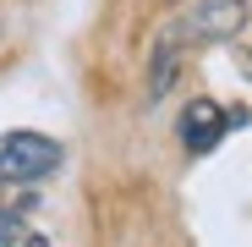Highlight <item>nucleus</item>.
Listing matches in <instances>:
<instances>
[{
    "label": "nucleus",
    "mask_w": 252,
    "mask_h": 247,
    "mask_svg": "<svg viewBox=\"0 0 252 247\" xmlns=\"http://www.w3.org/2000/svg\"><path fill=\"white\" fill-rule=\"evenodd\" d=\"M61 171V143L44 132H6L0 138V181L11 187H33Z\"/></svg>",
    "instance_id": "nucleus-1"
},
{
    "label": "nucleus",
    "mask_w": 252,
    "mask_h": 247,
    "mask_svg": "<svg viewBox=\"0 0 252 247\" xmlns=\"http://www.w3.org/2000/svg\"><path fill=\"white\" fill-rule=\"evenodd\" d=\"M176 71H181V44H176V33H164L159 44H154V66H148V99H154V105L170 94Z\"/></svg>",
    "instance_id": "nucleus-4"
},
{
    "label": "nucleus",
    "mask_w": 252,
    "mask_h": 247,
    "mask_svg": "<svg viewBox=\"0 0 252 247\" xmlns=\"http://www.w3.org/2000/svg\"><path fill=\"white\" fill-rule=\"evenodd\" d=\"M230 121H241V110L230 115V110H220L214 99H192V105H187V115H181V143H187L192 154H208V148L225 138Z\"/></svg>",
    "instance_id": "nucleus-3"
},
{
    "label": "nucleus",
    "mask_w": 252,
    "mask_h": 247,
    "mask_svg": "<svg viewBox=\"0 0 252 247\" xmlns=\"http://www.w3.org/2000/svg\"><path fill=\"white\" fill-rule=\"evenodd\" d=\"M22 242H28V247H50V242H44V236H22Z\"/></svg>",
    "instance_id": "nucleus-6"
},
{
    "label": "nucleus",
    "mask_w": 252,
    "mask_h": 247,
    "mask_svg": "<svg viewBox=\"0 0 252 247\" xmlns=\"http://www.w3.org/2000/svg\"><path fill=\"white\" fill-rule=\"evenodd\" d=\"M17 242H22V220L11 209H0V247H17Z\"/></svg>",
    "instance_id": "nucleus-5"
},
{
    "label": "nucleus",
    "mask_w": 252,
    "mask_h": 247,
    "mask_svg": "<svg viewBox=\"0 0 252 247\" xmlns=\"http://www.w3.org/2000/svg\"><path fill=\"white\" fill-rule=\"evenodd\" d=\"M252 6L247 0H197V6L176 22V38H197V44H225L247 28Z\"/></svg>",
    "instance_id": "nucleus-2"
}]
</instances>
